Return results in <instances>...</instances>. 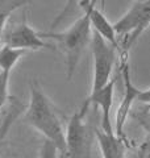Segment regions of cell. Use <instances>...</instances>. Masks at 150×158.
<instances>
[{
  "label": "cell",
  "instance_id": "e0dca14e",
  "mask_svg": "<svg viewBox=\"0 0 150 158\" xmlns=\"http://www.w3.org/2000/svg\"><path fill=\"white\" fill-rule=\"evenodd\" d=\"M75 2H77V0H67V7H66V9H65V12H66L67 9H69L70 7H71V4H73V3H75Z\"/></svg>",
  "mask_w": 150,
  "mask_h": 158
},
{
  "label": "cell",
  "instance_id": "d6986e66",
  "mask_svg": "<svg viewBox=\"0 0 150 158\" xmlns=\"http://www.w3.org/2000/svg\"><path fill=\"white\" fill-rule=\"evenodd\" d=\"M140 158H144V157H142V156H141V154H140Z\"/></svg>",
  "mask_w": 150,
  "mask_h": 158
},
{
  "label": "cell",
  "instance_id": "8992f818",
  "mask_svg": "<svg viewBox=\"0 0 150 158\" xmlns=\"http://www.w3.org/2000/svg\"><path fill=\"white\" fill-rule=\"evenodd\" d=\"M120 71H121V79L124 83V94L120 102V106L116 111V116H115V135L119 137L120 140L125 141V124H127L128 116L132 111V107L134 102L138 99V95L141 90L134 86L131 77V69H129L128 63V54L121 53V63H120Z\"/></svg>",
  "mask_w": 150,
  "mask_h": 158
},
{
  "label": "cell",
  "instance_id": "7c38bea8",
  "mask_svg": "<svg viewBox=\"0 0 150 158\" xmlns=\"http://www.w3.org/2000/svg\"><path fill=\"white\" fill-rule=\"evenodd\" d=\"M25 3L27 0H0V37L4 32V27L9 16Z\"/></svg>",
  "mask_w": 150,
  "mask_h": 158
},
{
  "label": "cell",
  "instance_id": "7a4b0ae2",
  "mask_svg": "<svg viewBox=\"0 0 150 158\" xmlns=\"http://www.w3.org/2000/svg\"><path fill=\"white\" fill-rule=\"evenodd\" d=\"M41 37L56 40L58 46L62 49L66 57V71L67 79L71 81L79 61L82 58V54L90 44L92 38V28L90 19L86 13L82 17H79L71 27L63 32H48L40 33Z\"/></svg>",
  "mask_w": 150,
  "mask_h": 158
},
{
  "label": "cell",
  "instance_id": "3957f363",
  "mask_svg": "<svg viewBox=\"0 0 150 158\" xmlns=\"http://www.w3.org/2000/svg\"><path fill=\"white\" fill-rule=\"evenodd\" d=\"M90 106L91 104L86 100L69 120L66 127V149L61 158H94L92 141L95 129L86 120Z\"/></svg>",
  "mask_w": 150,
  "mask_h": 158
},
{
  "label": "cell",
  "instance_id": "8fae6325",
  "mask_svg": "<svg viewBox=\"0 0 150 158\" xmlns=\"http://www.w3.org/2000/svg\"><path fill=\"white\" fill-rule=\"evenodd\" d=\"M27 50H20V49H12L4 45L0 49V70L12 71L15 65L19 62Z\"/></svg>",
  "mask_w": 150,
  "mask_h": 158
},
{
  "label": "cell",
  "instance_id": "9a60e30c",
  "mask_svg": "<svg viewBox=\"0 0 150 158\" xmlns=\"http://www.w3.org/2000/svg\"><path fill=\"white\" fill-rule=\"evenodd\" d=\"M59 150L57 146L52 144L50 141L45 140L41 145V150H40V158H58Z\"/></svg>",
  "mask_w": 150,
  "mask_h": 158
},
{
  "label": "cell",
  "instance_id": "ba28073f",
  "mask_svg": "<svg viewBox=\"0 0 150 158\" xmlns=\"http://www.w3.org/2000/svg\"><path fill=\"white\" fill-rule=\"evenodd\" d=\"M81 6L84 9V13L88 16L90 23H91V28L94 32L100 34L106 41L112 44L113 46L120 49L119 45V37L116 32H115L113 24L109 23V20L104 16V13L98 9L96 7L91 4V0H81Z\"/></svg>",
  "mask_w": 150,
  "mask_h": 158
},
{
  "label": "cell",
  "instance_id": "2e32d148",
  "mask_svg": "<svg viewBox=\"0 0 150 158\" xmlns=\"http://www.w3.org/2000/svg\"><path fill=\"white\" fill-rule=\"evenodd\" d=\"M138 102H141V103H145V104H149L150 106V88H148V90H145L141 92H140V95H138V99H137Z\"/></svg>",
  "mask_w": 150,
  "mask_h": 158
},
{
  "label": "cell",
  "instance_id": "ac0fdd59",
  "mask_svg": "<svg viewBox=\"0 0 150 158\" xmlns=\"http://www.w3.org/2000/svg\"><path fill=\"white\" fill-rule=\"evenodd\" d=\"M98 3V0H91V4H96ZM104 4H106V0H102V6H103V8H104Z\"/></svg>",
  "mask_w": 150,
  "mask_h": 158
},
{
  "label": "cell",
  "instance_id": "9c48e42d",
  "mask_svg": "<svg viewBox=\"0 0 150 158\" xmlns=\"http://www.w3.org/2000/svg\"><path fill=\"white\" fill-rule=\"evenodd\" d=\"M115 83H116V79H112L106 87H103L102 90H99L95 94H90L88 98L86 99L90 104L100 107V110H102V128L100 129L106 133H115L111 121V108L113 104Z\"/></svg>",
  "mask_w": 150,
  "mask_h": 158
},
{
  "label": "cell",
  "instance_id": "5b68a950",
  "mask_svg": "<svg viewBox=\"0 0 150 158\" xmlns=\"http://www.w3.org/2000/svg\"><path fill=\"white\" fill-rule=\"evenodd\" d=\"M91 50L94 57V75H92V87L91 92L95 94L103 87H106L112 81V71L117 58L116 46L106 41L100 34L92 31L91 38Z\"/></svg>",
  "mask_w": 150,
  "mask_h": 158
},
{
  "label": "cell",
  "instance_id": "30bf717a",
  "mask_svg": "<svg viewBox=\"0 0 150 158\" xmlns=\"http://www.w3.org/2000/svg\"><path fill=\"white\" fill-rule=\"evenodd\" d=\"M95 138L103 158H125V141L116 137L115 133H106L95 128Z\"/></svg>",
  "mask_w": 150,
  "mask_h": 158
},
{
  "label": "cell",
  "instance_id": "52a82bcc",
  "mask_svg": "<svg viewBox=\"0 0 150 158\" xmlns=\"http://www.w3.org/2000/svg\"><path fill=\"white\" fill-rule=\"evenodd\" d=\"M2 40L6 46L20 50H41L52 48V45L45 42L40 33H37L27 23V19L13 28L8 29L7 32H3Z\"/></svg>",
  "mask_w": 150,
  "mask_h": 158
},
{
  "label": "cell",
  "instance_id": "5bb4252c",
  "mask_svg": "<svg viewBox=\"0 0 150 158\" xmlns=\"http://www.w3.org/2000/svg\"><path fill=\"white\" fill-rule=\"evenodd\" d=\"M9 75L11 71L0 70V111L6 104L8 99V85H9Z\"/></svg>",
  "mask_w": 150,
  "mask_h": 158
},
{
  "label": "cell",
  "instance_id": "6da1fadb",
  "mask_svg": "<svg viewBox=\"0 0 150 158\" xmlns=\"http://www.w3.org/2000/svg\"><path fill=\"white\" fill-rule=\"evenodd\" d=\"M25 121L41 133L45 140L56 145L59 154H63L66 149V129L63 128L56 106L36 81L31 86V98L25 112Z\"/></svg>",
  "mask_w": 150,
  "mask_h": 158
},
{
  "label": "cell",
  "instance_id": "277c9868",
  "mask_svg": "<svg viewBox=\"0 0 150 158\" xmlns=\"http://www.w3.org/2000/svg\"><path fill=\"white\" fill-rule=\"evenodd\" d=\"M150 27V0H136L127 13L113 24L117 37H123L121 53L128 54L138 37Z\"/></svg>",
  "mask_w": 150,
  "mask_h": 158
},
{
  "label": "cell",
  "instance_id": "4fadbf2b",
  "mask_svg": "<svg viewBox=\"0 0 150 158\" xmlns=\"http://www.w3.org/2000/svg\"><path fill=\"white\" fill-rule=\"evenodd\" d=\"M134 117L138 120V123L144 128V131L148 133L146 140H145L142 149L140 152V154H141L144 158H148V157H150V111L138 112L134 115Z\"/></svg>",
  "mask_w": 150,
  "mask_h": 158
}]
</instances>
